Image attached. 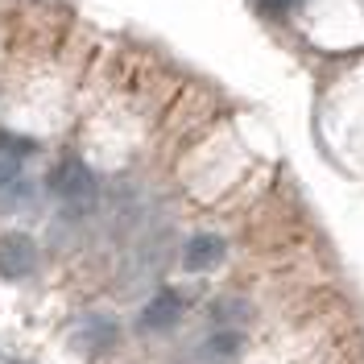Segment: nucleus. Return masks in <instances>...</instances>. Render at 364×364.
Here are the masks:
<instances>
[{
  "label": "nucleus",
  "instance_id": "f03ea898",
  "mask_svg": "<svg viewBox=\"0 0 364 364\" xmlns=\"http://www.w3.org/2000/svg\"><path fill=\"white\" fill-rule=\"evenodd\" d=\"M38 265V245L25 232H4L0 236V277H25Z\"/></svg>",
  "mask_w": 364,
  "mask_h": 364
},
{
  "label": "nucleus",
  "instance_id": "7ed1b4c3",
  "mask_svg": "<svg viewBox=\"0 0 364 364\" xmlns=\"http://www.w3.org/2000/svg\"><path fill=\"white\" fill-rule=\"evenodd\" d=\"M224 236H215V232H199V236H191V245L182 249V265L191 273H207V269H215L220 261H224Z\"/></svg>",
  "mask_w": 364,
  "mask_h": 364
},
{
  "label": "nucleus",
  "instance_id": "423d86ee",
  "mask_svg": "<svg viewBox=\"0 0 364 364\" xmlns=\"http://www.w3.org/2000/svg\"><path fill=\"white\" fill-rule=\"evenodd\" d=\"M211 356H236L240 352V331H215L211 343H207Z\"/></svg>",
  "mask_w": 364,
  "mask_h": 364
},
{
  "label": "nucleus",
  "instance_id": "39448f33",
  "mask_svg": "<svg viewBox=\"0 0 364 364\" xmlns=\"http://www.w3.org/2000/svg\"><path fill=\"white\" fill-rule=\"evenodd\" d=\"M211 318H215V323H249V306L236 302V298H220V302L211 306Z\"/></svg>",
  "mask_w": 364,
  "mask_h": 364
},
{
  "label": "nucleus",
  "instance_id": "0eeeda50",
  "mask_svg": "<svg viewBox=\"0 0 364 364\" xmlns=\"http://www.w3.org/2000/svg\"><path fill=\"white\" fill-rule=\"evenodd\" d=\"M17 174H21V158H17V149H0V191L13 186Z\"/></svg>",
  "mask_w": 364,
  "mask_h": 364
},
{
  "label": "nucleus",
  "instance_id": "20e7f679",
  "mask_svg": "<svg viewBox=\"0 0 364 364\" xmlns=\"http://www.w3.org/2000/svg\"><path fill=\"white\" fill-rule=\"evenodd\" d=\"M182 315V298L174 290H161L145 302V311H141V327L145 331H166V327H174Z\"/></svg>",
  "mask_w": 364,
  "mask_h": 364
},
{
  "label": "nucleus",
  "instance_id": "f257e3e1",
  "mask_svg": "<svg viewBox=\"0 0 364 364\" xmlns=\"http://www.w3.org/2000/svg\"><path fill=\"white\" fill-rule=\"evenodd\" d=\"M50 186H54V195L70 207H87L91 199H95V174H91L79 158L63 161V166L50 174Z\"/></svg>",
  "mask_w": 364,
  "mask_h": 364
}]
</instances>
